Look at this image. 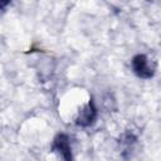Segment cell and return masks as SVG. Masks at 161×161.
<instances>
[{
	"label": "cell",
	"mask_w": 161,
	"mask_h": 161,
	"mask_svg": "<svg viewBox=\"0 0 161 161\" xmlns=\"http://www.w3.org/2000/svg\"><path fill=\"white\" fill-rule=\"evenodd\" d=\"M131 64H132V69L135 74L138 75L140 78H151L155 73L153 64L150 63V59L143 54H138L133 57Z\"/></svg>",
	"instance_id": "1"
},
{
	"label": "cell",
	"mask_w": 161,
	"mask_h": 161,
	"mask_svg": "<svg viewBox=\"0 0 161 161\" xmlns=\"http://www.w3.org/2000/svg\"><path fill=\"white\" fill-rule=\"evenodd\" d=\"M53 150L59 152L60 156L65 160H69L72 157L70 155V145H69V138L67 135H58L55 138H54V142H53Z\"/></svg>",
	"instance_id": "2"
},
{
	"label": "cell",
	"mask_w": 161,
	"mask_h": 161,
	"mask_svg": "<svg viewBox=\"0 0 161 161\" xmlns=\"http://www.w3.org/2000/svg\"><path fill=\"white\" fill-rule=\"evenodd\" d=\"M96 107H94V104H93V102L91 101L80 112H79V114H78V117H77V123L79 125V126H89L92 122H93V119L96 118Z\"/></svg>",
	"instance_id": "3"
},
{
	"label": "cell",
	"mask_w": 161,
	"mask_h": 161,
	"mask_svg": "<svg viewBox=\"0 0 161 161\" xmlns=\"http://www.w3.org/2000/svg\"><path fill=\"white\" fill-rule=\"evenodd\" d=\"M9 1H10V0H1V8H5Z\"/></svg>",
	"instance_id": "4"
}]
</instances>
